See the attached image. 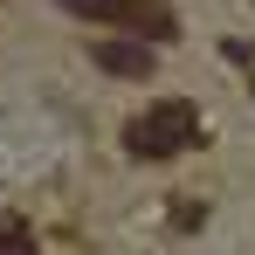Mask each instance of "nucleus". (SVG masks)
<instances>
[{
    "instance_id": "nucleus-1",
    "label": "nucleus",
    "mask_w": 255,
    "mask_h": 255,
    "mask_svg": "<svg viewBox=\"0 0 255 255\" xmlns=\"http://www.w3.org/2000/svg\"><path fill=\"white\" fill-rule=\"evenodd\" d=\"M193 138H200L193 104H152L145 118L125 125V152H131V159H172V152H186Z\"/></svg>"
},
{
    "instance_id": "nucleus-2",
    "label": "nucleus",
    "mask_w": 255,
    "mask_h": 255,
    "mask_svg": "<svg viewBox=\"0 0 255 255\" xmlns=\"http://www.w3.org/2000/svg\"><path fill=\"white\" fill-rule=\"evenodd\" d=\"M111 28L131 35V42H179V14H172L166 0H118V14H111Z\"/></svg>"
},
{
    "instance_id": "nucleus-3",
    "label": "nucleus",
    "mask_w": 255,
    "mask_h": 255,
    "mask_svg": "<svg viewBox=\"0 0 255 255\" xmlns=\"http://www.w3.org/2000/svg\"><path fill=\"white\" fill-rule=\"evenodd\" d=\"M90 55H97V69H111V76H152V48L131 42V35H104V42H90Z\"/></svg>"
},
{
    "instance_id": "nucleus-4",
    "label": "nucleus",
    "mask_w": 255,
    "mask_h": 255,
    "mask_svg": "<svg viewBox=\"0 0 255 255\" xmlns=\"http://www.w3.org/2000/svg\"><path fill=\"white\" fill-rule=\"evenodd\" d=\"M0 255H42L35 228H28L21 214H0Z\"/></svg>"
}]
</instances>
